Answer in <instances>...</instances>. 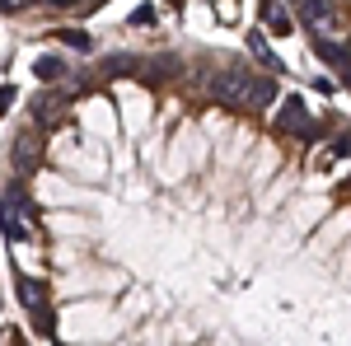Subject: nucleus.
<instances>
[{
  "label": "nucleus",
  "mask_w": 351,
  "mask_h": 346,
  "mask_svg": "<svg viewBox=\"0 0 351 346\" xmlns=\"http://www.w3.org/2000/svg\"><path fill=\"white\" fill-rule=\"evenodd\" d=\"M300 14L309 24H332L337 19V0H300Z\"/></svg>",
  "instance_id": "5"
},
{
  "label": "nucleus",
  "mask_w": 351,
  "mask_h": 346,
  "mask_svg": "<svg viewBox=\"0 0 351 346\" xmlns=\"http://www.w3.org/2000/svg\"><path fill=\"white\" fill-rule=\"evenodd\" d=\"M314 52L324 56L328 66H337V71H342V66L351 61V52H347V47H342V42H332V38H324V33H314Z\"/></svg>",
  "instance_id": "6"
},
{
  "label": "nucleus",
  "mask_w": 351,
  "mask_h": 346,
  "mask_svg": "<svg viewBox=\"0 0 351 346\" xmlns=\"http://www.w3.org/2000/svg\"><path fill=\"white\" fill-rule=\"evenodd\" d=\"M14 99H19V89H14V84H5V89H0V112H10Z\"/></svg>",
  "instance_id": "12"
},
{
  "label": "nucleus",
  "mask_w": 351,
  "mask_h": 346,
  "mask_svg": "<svg viewBox=\"0 0 351 346\" xmlns=\"http://www.w3.org/2000/svg\"><path fill=\"white\" fill-rule=\"evenodd\" d=\"M271 127H276V132H295L300 140H319V136H324V122L309 117V108H304L300 94H281V108L271 112Z\"/></svg>",
  "instance_id": "2"
},
{
  "label": "nucleus",
  "mask_w": 351,
  "mask_h": 346,
  "mask_svg": "<svg viewBox=\"0 0 351 346\" xmlns=\"http://www.w3.org/2000/svg\"><path fill=\"white\" fill-rule=\"evenodd\" d=\"M33 75L43 84H56V80H71V61L61 52H43L38 61H33Z\"/></svg>",
  "instance_id": "3"
},
{
  "label": "nucleus",
  "mask_w": 351,
  "mask_h": 346,
  "mask_svg": "<svg viewBox=\"0 0 351 346\" xmlns=\"http://www.w3.org/2000/svg\"><path fill=\"white\" fill-rule=\"evenodd\" d=\"M173 5H178V0H173Z\"/></svg>",
  "instance_id": "14"
},
{
  "label": "nucleus",
  "mask_w": 351,
  "mask_h": 346,
  "mask_svg": "<svg viewBox=\"0 0 351 346\" xmlns=\"http://www.w3.org/2000/svg\"><path fill=\"white\" fill-rule=\"evenodd\" d=\"M342 192H351V173H347V178H342Z\"/></svg>",
  "instance_id": "13"
},
{
  "label": "nucleus",
  "mask_w": 351,
  "mask_h": 346,
  "mask_svg": "<svg viewBox=\"0 0 351 346\" xmlns=\"http://www.w3.org/2000/svg\"><path fill=\"white\" fill-rule=\"evenodd\" d=\"M202 84H206L211 99L243 103V108H267L271 99H281V94H276V80H271V75H253L248 66H216V71L202 75Z\"/></svg>",
  "instance_id": "1"
},
{
  "label": "nucleus",
  "mask_w": 351,
  "mask_h": 346,
  "mask_svg": "<svg viewBox=\"0 0 351 346\" xmlns=\"http://www.w3.org/2000/svg\"><path fill=\"white\" fill-rule=\"evenodd\" d=\"M56 42H66V47H75V52H89V33L84 28H52Z\"/></svg>",
  "instance_id": "9"
},
{
  "label": "nucleus",
  "mask_w": 351,
  "mask_h": 346,
  "mask_svg": "<svg viewBox=\"0 0 351 346\" xmlns=\"http://www.w3.org/2000/svg\"><path fill=\"white\" fill-rule=\"evenodd\" d=\"M332 160H351V132L332 136V145H328L324 155H319V169H332Z\"/></svg>",
  "instance_id": "8"
},
{
  "label": "nucleus",
  "mask_w": 351,
  "mask_h": 346,
  "mask_svg": "<svg viewBox=\"0 0 351 346\" xmlns=\"http://www.w3.org/2000/svg\"><path fill=\"white\" fill-rule=\"evenodd\" d=\"M248 52L258 56V61L267 66L271 75H281V71H286V66H281V56H271V52H267V38H263V28H253V33H248Z\"/></svg>",
  "instance_id": "7"
},
{
  "label": "nucleus",
  "mask_w": 351,
  "mask_h": 346,
  "mask_svg": "<svg viewBox=\"0 0 351 346\" xmlns=\"http://www.w3.org/2000/svg\"><path fill=\"white\" fill-rule=\"evenodd\" d=\"M33 155H38V140H33V136H24V140L14 145V164L24 169V164H33Z\"/></svg>",
  "instance_id": "10"
},
{
  "label": "nucleus",
  "mask_w": 351,
  "mask_h": 346,
  "mask_svg": "<svg viewBox=\"0 0 351 346\" xmlns=\"http://www.w3.org/2000/svg\"><path fill=\"white\" fill-rule=\"evenodd\" d=\"M155 14H160L155 5H141V10H132V19H127V24H132V28H150V24H155Z\"/></svg>",
  "instance_id": "11"
},
{
  "label": "nucleus",
  "mask_w": 351,
  "mask_h": 346,
  "mask_svg": "<svg viewBox=\"0 0 351 346\" xmlns=\"http://www.w3.org/2000/svg\"><path fill=\"white\" fill-rule=\"evenodd\" d=\"M258 19H263V28H267V33H276V38H291V33H295L291 14H286L276 0H258Z\"/></svg>",
  "instance_id": "4"
}]
</instances>
